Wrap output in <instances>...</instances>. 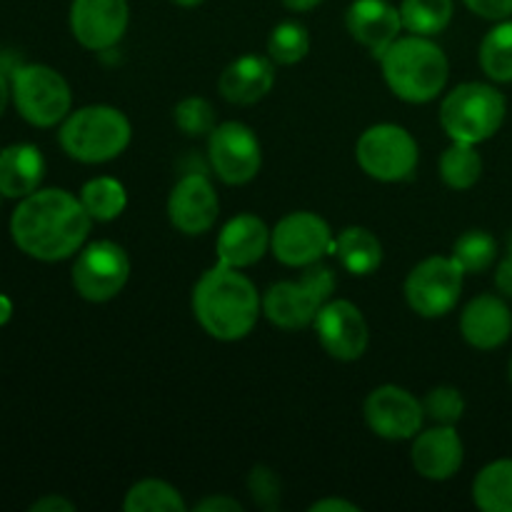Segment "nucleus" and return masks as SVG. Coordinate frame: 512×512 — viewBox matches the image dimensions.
Masks as SVG:
<instances>
[{
    "label": "nucleus",
    "mask_w": 512,
    "mask_h": 512,
    "mask_svg": "<svg viewBox=\"0 0 512 512\" xmlns=\"http://www.w3.org/2000/svg\"><path fill=\"white\" fill-rule=\"evenodd\" d=\"M93 218L80 198L63 188H43L18 203L10 235L20 253L43 263L68 260L85 245Z\"/></svg>",
    "instance_id": "nucleus-1"
},
{
    "label": "nucleus",
    "mask_w": 512,
    "mask_h": 512,
    "mask_svg": "<svg viewBox=\"0 0 512 512\" xmlns=\"http://www.w3.org/2000/svg\"><path fill=\"white\" fill-rule=\"evenodd\" d=\"M263 313V298L240 268L215 263L193 288V315L215 340L235 343L253 333Z\"/></svg>",
    "instance_id": "nucleus-2"
},
{
    "label": "nucleus",
    "mask_w": 512,
    "mask_h": 512,
    "mask_svg": "<svg viewBox=\"0 0 512 512\" xmlns=\"http://www.w3.org/2000/svg\"><path fill=\"white\" fill-rule=\"evenodd\" d=\"M388 88L405 103H430L448 85L450 63L443 48L425 35L398 38L380 55Z\"/></svg>",
    "instance_id": "nucleus-3"
},
{
    "label": "nucleus",
    "mask_w": 512,
    "mask_h": 512,
    "mask_svg": "<svg viewBox=\"0 0 512 512\" xmlns=\"http://www.w3.org/2000/svg\"><path fill=\"white\" fill-rule=\"evenodd\" d=\"M133 138L130 120L123 110L113 105H85L70 110L68 118L60 123L58 143L68 158L85 165L108 163L118 158Z\"/></svg>",
    "instance_id": "nucleus-4"
},
{
    "label": "nucleus",
    "mask_w": 512,
    "mask_h": 512,
    "mask_svg": "<svg viewBox=\"0 0 512 512\" xmlns=\"http://www.w3.org/2000/svg\"><path fill=\"white\" fill-rule=\"evenodd\" d=\"M508 103L503 93L488 83H463L445 95L440 105V125L450 140L480 145L503 125Z\"/></svg>",
    "instance_id": "nucleus-5"
},
{
    "label": "nucleus",
    "mask_w": 512,
    "mask_h": 512,
    "mask_svg": "<svg viewBox=\"0 0 512 512\" xmlns=\"http://www.w3.org/2000/svg\"><path fill=\"white\" fill-rule=\"evenodd\" d=\"M335 273L323 263L305 268L300 280H283L265 290L263 315L283 330L308 328L315 323L320 308L333 298Z\"/></svg>",
    "instance_id": "nucleus-6"
},
{
    "label": "nucleus",
    "mask_w": 512,
    "mask_h": 512,
    "mask_svg": "<svg viewBox=\"0 0 512 512\" xmlns=\"http://www.w3.org/2000/svg\"><path fill=\"white\" fill-rule=\"evenodd\" d=\"M10 93L20 118L35 128H53L63 123L73 108L68 80L50 65H20L10 75Z\"/></svg>",
    "instance_id": "nucleus-7"
},
{
    "label": "nucleus",
    "mask_w": 512,
    "mask_h": 512,
    "mask_svg": "<svg viewBox=\"0 0 512 512\" xmlns=\"http://www.w3.org/2000/svg\"><path fill=\"white\" fill-rule=\"evenodd\" d=\"M418 158V143L403 125H370L355 145V160L363 173L380 183L408 180L418 168Z\"/></svg>",
    "instance_id": "nucleus-8"
},
{
    "label": "nucleus",
    "mask_w": 512,
    "mask_h": 512,
    "mask_svg": "<svg viewBox=\"0 0 512 512\" xmlns=\"http://www.w3.org/2000/svg\"><path fill=\"white\" fill-rule=\"evenodd\" d=\"M73 288L88 303H108L123 293L130 278L128 253L113 240H95L78 250L73 263Z\"/></svg>",
    "instance_id": "nucleus-9"
},
{
    "label": "nucleus",
    "mask_w": 512,
    "mask_h": 512,
    "mask_svg": "<svg viewBox=\"0 0 512 512\" xmlns=\"http://www.w3.org/2000/svg\"><path fill=\"white\" fill-rule=\"evenodd\" d=\"M465 270L450 255H433L410 270L405 280V300L423 318H443L458 305Z\"/></svg>",
    "instance_id": "nucleus-10"
},
{
    "label": "nucleus",
    "mask_w": 512,
    "mask_h": 512,
    "mask_svg": "<svg viewBox=\"0 0 512 512\" xmlns=\"http://www.w3.org/2000/svg\"><path fill=\"white\" fill-rule=\"evenodd\" d=\"M333 240L328 220L310 210H295L278 220L270 233V250L288 268H308L320 263L325 253H333Z\"/></svg>",
    "instance_id": "nucleus-11"
},
{
    "label": "nucleus",
    "mask_w": 512,
    "mask_h": 512,
    "mask_svg": "<svg viewBox=\"0 0 512 512\" xmlns=\"http://www.w3.org/2000/svg\"><path fill=\"white\" fill-rule=\"evenodd\" d=\"M208 160L225 185H245L260 173L263 148L253 130L238 120L215 125L208 135Z\"/></svg>",
    "instance_id": "nucleus-12"
},
{
    "label": "nucleus",
    "mask_w": 512,
    "mask_h": 512,
    "mask_svg": "<svg viewBox=\"0 0 512 512\" xmlns=\"http://www.w3.org/2000/svg\"><path fill=\"white\" fill-rule=\"evenodd\" d=\"M365 423L383 440H413L425 423L423 400L400 385H380L365 400Z\"/></svg>",
    "instance_id": "nucleus-13"
},
{
    "label": "nucleus",
    "mask_w": 512,
    "mask_h": 512,
    "mask_svg": "<svg viewBox=\"0 0 512 512\" xmlns=\"http://www.w3.org/2000/svg\"><path fill=\"white\" fill-rule=\"evenodd\" d=\"M313 328L320 345H323V350L330 358L343 360V363H353V360L363 358L365 350H368V323H365L358 305H353L350 300L330 298L328 303L320 308Z\"/></svg>",
    "instance_id": "nucleus-14"
},
{
    "label": "nucleus",
    "mask_w": 512,
    "mask_h": 512,
    "mask_svg": "<svg viewBox=\"0 0 512 512\" xmlns=\"http://www.w3.org/2000/svg\"><path fill=\"white\" fill-rule=\"evenodd\" d=\"M128 0H73L70 30L83 48L103 53L115 48L128 30Z\"/></svg>",
    "instance_id": "nucleus-15"
},
{
    "label": "nucleus",
    "mask_w": 512,
    "mask_h": 512,
    "mask_svg": "<svg viewBox=\"0 0 512 512\" xmlns=\"http://www.w3.org/2000/svg\"><path fill=\"white\" fill-rule=\"evenodd\" d=\"M220 215V198L205 173H188L173 185L168 198V218L183 235H203Z\"/></svg>",
    "instance_id": "nucleus-16"
},
{
    "label": "nucleus",
    "mask_w": 512,
    "mask_h": 512,
    "mask_svg": "<svg viewBox=\"0 0 512 512\" xmlns=\"http://www.w3.org/2000/svg\"><path fill=\"white\" fill-rule=\"evenodd\" d=\"M465 448L455 425H435V428L423 430L413 438L410 448V460L418 475L435 480H450L460 468H463Z\"/></svg>",
    "instance_id": "nucleus-17"
},
{
    "label": "nucleus",
    "mask_w": 512,
    "mask_h": 512,
    "mask_svg": "<svg viewBox=\"0 0 512 512\" xmlns=\"http://www.w3.org/2000/svg\"><path fill=\"white\" fill-rule=\"evenodd\" d=\"M345 25L353 40L380 58L400 38L403 18L388 0H353L345 13Z\"/></svg>",
    "instance_id": "nucleus-18"
},
{
    "label": "nucleus",
    "mask_w": 512,
    "mask_h": 512,
    "mask_svg": "<svg viewBox=\"0 0 512 512\" xmlns=\"http://www.w3.org/2000/svg\"><path fill=\"white\" fill-rule=\"evenodd\" d=\"M460 333L465 343L478 350H495L505 345L512 335L508 303L490 293L473 298L460 315Z\"/></svg>",
    "instance_id": "nucleus-19"
},
{
    "label": "nucleus",
    "mask_w": 512,
    "mask_h": 512,
    "mask_svg": "<svg viewBox=\"0 0 512 512\" xmlns=\"http://www.w3.org/2000/svg\"><path fill=\"white\" fill-rule=\"evenodd\" d=\"M270 233L273 230H268V225L258 215H235L220 228L218 243H215L218 263L240 270L250 268L263 260V255L270 250Z\"/></svg>",
    "instance_id": "nucleus-20"
},
{
    "label": "nucleus",
    "mask_w": 512,
    "mask_h": 512,
    "mask_svg": "<svg viewBox=\"0 0 512 512\" xmlns=\"http://www.w3.org/2000/svg\"><path fill=\"white\" fill-rule=\"evenodd\" d=\"M275 63L263 55H240L220 73L218 90L228 103L255 105L273 90Z\"/></svg>",
    "instance_id": "nucleus-21"
},
{
    "label": "nucleus",
    "mask_w": 512,
    "mask_h": 512,
    "mask_svg": "<svg viewBox=\"0 0 512 512\" xmlns=\"http://www.w3.org/2000/svg\"><path fill=\"white\" fill-rule=\"evenodd\" d=\"M45 178V158L30 143H15L0 150V193L3 198L23 200L40 190Z\"/></svg>",
    "instance_id": "nucleus-22"
},
{
    "label": "nucleus",
    "mask_w": 512,
    "mask_h": 512,
    "mask_svg": "<svg viewBox=\"0 0 512 512\" xmlns=\"http://www.w3.org/2000/svg\"><path fill=\"white\" fill-rule=\"evenodd\" d=\"M333 253L343 263V268L353 275H373L383 263V243L378 235L370 233L368 228H345L333 240Z\"/></svg>",
    "instance_id": "nucleus-23"
},
{
    "label": "nucleus",
    "mask_w": 512,
    "mask_h": 512,
    "mask_svg": "<svg viewBox=\"0 0 512 512\" xmlns=\"http://www.w3.org/2000/svg\"><path fill=\"white\" fill-rule=\"evenodd\" d=\"M473 500L485 512H512V458L485 465L473 480Z\"/></svg>",
    "instance_id": "nucleus-24"
},
{
    "label": "nucleus",
    "mask_w": 512,
    "mask_h": 512,
    "mask_svg": "<svg viewBox=\"0 0 512 512\" xmlns=\"http://www.w3.org/2000/svg\"><path fill=\"white\" fill-rule=\"evenodd\" d=\"M80 203L88 210V215L98 223H110V220L120 218L128 205V193H125V185L120 180L108 178V175H100V178L88 180L80 190Z\"/></svg>",
    "instance_id": "nucleus-25"
},
{
    "label": "nucleus",
    "mask_w": 512,
    "mask_h": 512,
    "mask_svg": "<svg viewBox=\"0 0 512 512\" xmlns=\"http://www.w3.org/2000/svg\"><path fill=\"white\" fill-rule=\"evenodd\" d=\"M483 175V158H480L478 148L473 143H463V140H453L440 155V178L448 188L453 190H468Z\"/></svg>",
    "instance_id": "nucleus-26"
},
{
    "label": "nucleus",
    "mask_w": 512,
    "mask_h": 512,
    "mask_svg": "<svg viewBox=\"0 0 512 512\" xmlns=\"http://www.w3.org/2000/svg\"><path fill=\"white\" fill-rule=\"evenodd\" d=\"M123 508L125 512H185L188 505H185L178 488H173L165 480L148 478L135 483L125 493Z\"/></svg>",
    "instance_id": "nucleus-27"
},
{
    "label": "nucleus",
    "mask_w": 512,
    "mask_h": 512,
    "mask_svg": "<svg viewBox=\"0 0 512 512\" xmlns=\"http://www.w3.org/2000/svg\"><path fill=\"white\" fill-rule=\"evenodd\" d=\"M453 0H403L400 5V18L403 28L413 35H433L443 33L453 20Z\"/></svg>",
    "instance_id": "nucleus-28"
},
{
    "label": "nucleus",
    "mask_w": 512,
    "mask_h": 512,
    "mask_svg": "<svg viewBox=\"0 0 512 512\" xmlns=\"http://www.w3.org/2000/svg\"><path fill=\"white\" fill-rule=\"evenodd\" d=\"M480 68L495 83H512V20H500L480 43Z\"/></svg>",
    "instance_id": "nucleus-29"
},
{
    "label": "nucleus",
    "mask_w": 512,
    "mask_h": 512,
    "mask_svg": "<svg viewBox=\"0 0 512 512\" xmlns=\"http://www.w3.org/2000/svg\"><path fill=\"white\" fill-rule=\"evenodd\" d=\"M310 53V33L298 20H283L268 38V58L275 65H295Z\"/></svg>",
    "instance_id": "nucleus-30"
},
{
    "label": "nucleus",
    "mask_w": 512,
    "mask_h": 512,
    "mask_svg": "<svg viewBox=\"0 0 512 512\" xmlns=\"http://www.w3.org/2000/svg\"><path fill=\"white\" fill-rule=\"evenodd\" d=\"M453 258L468 273H483L498 258V243L485 230H468L453 245Z\"/></svg>",
    "instance_id": "nucleus-31"
},
{
    "label": "nucleus",
    "mask_w": 512,
    "mask_h": 512,
    "mask_svg": "<svg viewBox=\"0 0 512 512\" xmlns=\"http://www.w3.org/2000/svg\"><path fill=\"white\" fill-rule=\"evenodd\" d=\"M175 125L183 130L190 138H200V135H210L215 123V108L210 105V100L200 98V95H190L183 98L173 110Z\"/></svg>",
    "instance_id": "nucleus-32"
},
{
    "label": "nucleus",
    "mask_w": 512,
    "mask_h": 512,
    "mask_svg": "<svg viewBox=\"0 0 512 512\" xmlns=\"http://www.w3.org/2000/svg\"><path fill=\"white\" fill-rule=\"evenodd\" d=\"M425 418L438 425H455L465 413V398L458 388L450 385H438L430 390L423 400Z\"/></svg>",
    "instance_id": "nucleus-33"
},
{
    "label": "nucleus",
    "mask_w": 512,
    "mask_h": 512,
    "mask_svg": "<svg viewBox=\"0 0 512 512\" xmlns=\"http://www.w3.org/2000/svg\"><path fill=\"white\" fill-rule=\"evenodd\" d=\"M248 490L255 505L268 512L280 508V478L268 465H255L248 475Z\"/></svg>",
    "instance_id": "nucleus-34"
},
{
    "label": "nucleus",
    "mask_w": 512,
    "mask_h": 512,
    "mask_svg": "<svg viewBox=\"0 0 512 512\" xmlns=\"http://www.w3.org/2000/svg\"><path fill=\"white\" fill-rule=\"evenodd\" d=\"M463 3L485 20H508L512 15V0H463Z\"/></svg>",
    "instance_id": "nucleus-35"
},
{
    "label": "nucleus",
    "mask_w": 512,
    "mask_h": 512,
    "mask_svg": "<svg viewBox=\"0 0 512 512\" xmlns=\"http://www.w3.org/2000/svg\"><path fill=\"white\" fill-rule=\"evenodd\" d=\"M195 510H200V512H240L243 510V505H240L235 498H228V495H210V498L200 500V503L195 505Z\"/></svg>",
    "instance_id": "nucleus-36"
},
{
    "label": "nucleus",
    "mask_w": 512,
    "mask_h": 512,
    "mask_svg": "<svg viewBox=\"0 0 512 512\" xmlns=\"http://www.w3.org/2000/svg\"><path fill=\"white\" fill-rule=\"evenodd\" d=\"M75 505L63 495H45L30 505V512H73Z\"/></svg>",
    "instance_id": "nucleus-37"
},
{
    "label": "nucleus",
    "mask_w": 512,
    "mask_h": 512,
    "mask_svg": "<svg viewBox=\"0 0 512 512\" xmlns=\"http://www.w3.org/2000/svg\"><path fill=\"white\" fill-rule=\"evenodd\" d=\"M310 512H360L355 503H348L343 498H325L310 505Z\"/></svg>",
    "instance_id": "nucleus-38"
},
{
    "label": "nucleus",
    "mask_w": 512,
    "mask_h": 512,
    "mask_svg": "<svg viewBox=\"0 0 512 512\" xmlns=\"http://www.w3.org/2000/svg\"><path fill=\"white\" fill-rule=\"evenodd\" d=\"M495 285H498V290L505 295V298H512V253L498 265V273H495Z\"/></svg>",
    "instance_id": "nucleus-39"
},
{
    "label": "nucleus",
    "mask_w": 512,
    "mask_h": 512,
    "mask_svg": "<svg viewBox=\"0 0 512 512\" xmlns=\"http://www.w3.org/2000/svg\"><path fill=\"white\" fill-rule=\"evenodd\" d=\"M323 0H283V5L288 10H295V13H308V10L318 8Z\"/></svg>",
    "instance_id": "nucleus-40"
},
{
    "label": "nucleus",
    "mask_w": 512,
    "mask_h": 512,
    "mask_svg": "<svg viewBox=\"0 0 512 512\" xmlns=\"http://www.w3.org/2000/svg\"><path fill=\"white\" fill-rule=\"evenodd\" d=\"M13 98V93H10V83H8V75L0 70V115L5 113V108H8V100Z\"/></svg>",
    "instance_id": "nucleus-41"
},
{
    "label": "nucleus",
    "mask_w": 512,
    "mask_h": 512,
    "mask_svg": "<svg viewBox=\"0 0 512 512\" xmlns=\"http://www.w3.org/2000/svg\"><path fill=\"white\" fill-rule=\"evenodd\" d=\"M10 318H13V303H10L8 295L0 293V328H3Z\"/></svg>",
    "instance_id": "nucleus-42"
},
{
    "label": "nucleus",
    "mask_w": 512,
    "mask_h": 512,
    "mask_svg": "<svg viewBox=\"0 0 512 512\" xmlns=\"http://www.w3.org/2000/svg\"><path fill=\"white\" fill-rule=\"evenodd\" d=\"M170 3L180 5V8H195V5H200L203 0H170Z\"/></svg>",
    "instance_id": "nucleus-43"
},
{
    "label": "nucleus",
    "mask_w": 512,
    "mask_h": 512,
    "mask_svg": "<svg viewBox=\"0 0 512 512\" xmlns=\"http://www.w3.org/2000/svg\"><path fill=\"white\" fill-rule=\"evenodd\" d=\"M508 375H510V383H512V358H510V368H508Z\"/></svg>",
    "instance_id": "nucleus-44"
},
{
    "label": "nucleus",
    "mask_w": 512,
    "mask_h": 512,
    "mask_svg": "<svg viewBox=\"0 0 512 512\" xmlns=\"http://www.w3.org/2000/svg\"><path fill=\"white\" fill-rule=\"evenodd\" d=\"M510 253H512V235H510Z\"/></svg>",
    "instance_id": "nucleus-45"
},
{
    "label": "nucleus",
    "mask_w": 512,
    "mask_h": 512,
    "mask_svg": "<svg viewBox=\"0 0 512 512\" xmlns=\"http://www.w3.org/2000/svg\"><path fill=\"white\" fill-rule=\"evenodd\" d=\"M0 203H3V193H0Z\"/></svg>",
    "instance_id": "nucleus-46"
}]
</instances>
